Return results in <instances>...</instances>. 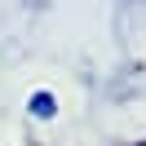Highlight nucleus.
Here are the masks:
<instances>
[{
  "instance_id": "obj_1",
  "label": "nucleus",
  "mask_w": 146,
  "mask_h": 146,
  "mask_svg": "<svg viewBox=\"0 0 146 146\" xmlns=\"http://www.w3.org/2000/svg\"><path fill=\"white\" fill-rule=\"evenodd\" d=\"M27 115H31V119H53V115H58V98H53L49 89H36V93L27 98Z\"/></svg>"
},
{
  "instance_id": "obj_2",
  "label": "nucleus",
  "mask_w": 146,
  "mask_h": 146,
  "mask_svg": "<svg viewBox=\"0 0 146 146\" xmlns=\"http://www.w3.org/2000/svg\"><path fill=\"white\" fill-rule=\"evenodd\" d=\"M142 146H146V142H142Z\"/></svg>"
}]
</instances>
